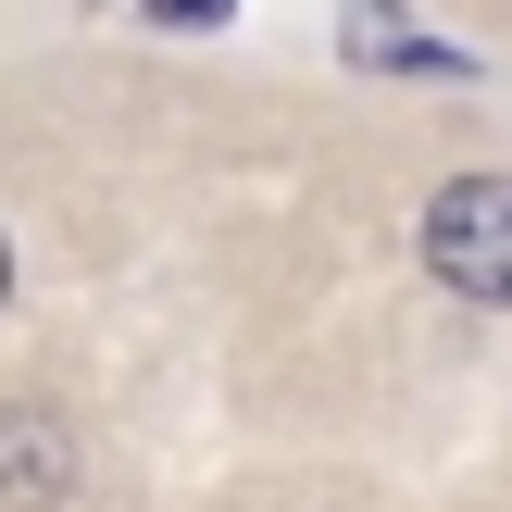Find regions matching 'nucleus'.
Here are the masks:
<instances>
[{"mask_svg":"<svg viewBox=\"0 0 512 512\" xmlns=\"http://www.w3.org/2000/svg\"><path fill=\"white\" fill-rule=\"evenodd\" d=\"M0 300H13V238H0Z\"/></svg>","mask_w":512,"mask_h":512,"instance_id":"39448f33","label":"nucleus"},{"mask_svg":"<svg viewBox=\"0 0 512 512\" xmlns=\"http://www.w3.org/2000/svg\"><path fill=\"white\" fill-rule=\"evenodd\" d=\"M63 500H75V425L13 400L0 413V512H63Z\"/></svg>","mask_w":512,"mask_h":512,"instance_id":"f03ea898","label":"nucleus"},{"mask_svg":"<svg viewBox=\"0 0 512 512\" xmlns=\"http://www.w3.org/2000/svg\"><path fill=\"white\" fill-rule=\"evenodd\" d=\"M350 50H375V63H400V75H463V50H425L388 0H363V13H350Z\"/></svg>","mask_w":512,"mask_h":512,"instance_id":"7ed1b4c3","label":"nucleus"},{"mask_svg":"<svg viewBox=\"0 0 512 512\" xmlns=\"http://www.w3.org/2000/svg\"><path fill=\"white\" fill-rule=\"evenodd\" d=\"M150 13H163V25H213L225 0H150Z\"/></svg>","mask_w":512,"mask_h":512,"instance_id":"20e7f679","label":"nucleus"},{"mask_svg":"<svg viewBox=\"0 0 512 512\" xmlns=\"http://www.w3.org/2000/svg\"><path fill=\"white\" fill-rule=\"evenodd\" d=\"M425 275L512 313V175H450L425 200Z\"/></svg>","mask_w":512,"mask_h":512,"instance_id":"f257e3e1","label":"nucleus"}]
</instances>
